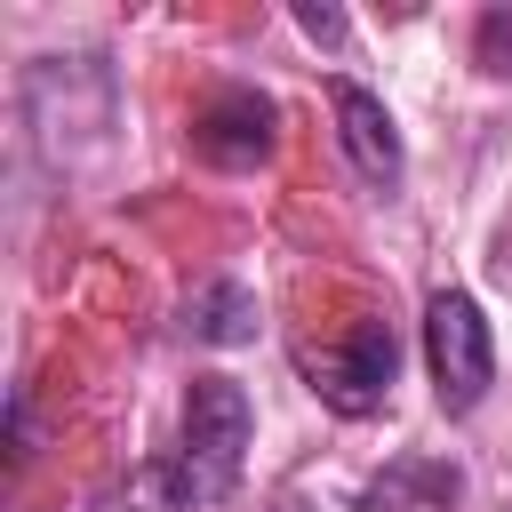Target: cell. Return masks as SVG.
<instances>
[{
  "mask_svg": "<svg viewBox=\"0 0 512 512\" xmlns=\"http://www.w3.org/2000/svg\"><path fill=\"white\" fill-rule=\"evenodd\" d=\"M248 392L232 376H192L184 392V448H176V480H168V512H208L240 488L248 464Z\"/></svg>",
  "mask_w": 512,
  "mask_h": 512,
  "instance_id": "cell-1",
  "label": "cell"
},
{
  "mask_svg": "<svg viewBox=\"0 0 512 512\" xmlns=\"http://www.w3.org/2000/svg\"><path fill=\"white\" fill-rule=\"evenodd\" d=\"M424 368H432V392L448 416H472L496 384V344H488V320L464 288H440L424 304Z\"/></svg>",
  "mask_w": 512,
  "mask_h": 512,
  "instance_id": "cell-2",
  "label": "cell"
},
{
  "mask_svg": "<svg viewBox=\"0 0 512 512\" xmlns=\"http://www.w3.org/2000/svg\"><path fill=\"white\" fill-rule=\"evenodd\" d=\"M392 376H400V336L384 320H352L320 360H312V384L336 416H376L392 400Z\"/></svg>",
  "mask_w": 512,
  "mask_h": 512,
  "instance_id": "cell-3",
  "label": "cell"
},
{
  "mask_svg": "<svg viewBox=\"0 0 512 512\" xmlns=\"http://www.w3.org/2000/svg\"><path fill=\"white\" fill-rule=\"evenodd\" d=\"M272 128H280L272 96H256V88H216V96L192 112V152L216 160V168H256V160L272 152Z\"/></svg>",
  "mask_w": 512,
  "mask_h": 512,
  "instance_id": "cell-4",
  "label": "cell"
},
{
  "mask_svg": "<svg viewBox=\"0 0 512 512\" xmlns=\"http://www.w3.org/2000/svg\"><path fill=\"white\" fill-rule=\"evenodd\" d=\"M328 104H336V136H344L352 176H360V184H376V192H392L408 160H400V128H392L384 96H368L360 80H328Z\"/></svg>",
  "mask_w": 512,
  "mask_h": 512,
  "instance_id": "cell-5",
  "label": "cell"
},
{
  "mask_svg": "<svg viewBox=\"0 0 512 512\" xmlns=\"http://www.w3.org/2000/svg\"><path fill=\"white\" fill-rule=\"evenodd\" d=\"M464 488V472L448 456H392L368 488H360V512H448Z\"/></svg>",
  "mask_w": 512,
  "mask_h": 512,
  "instance_id": "cell-6",
  "label": "cell"
},
{
  "mask_svg": "<svg viewBox=\"0 0 512 512\" xmlns=\"http://www.w3.org/2000/svg\"><path fill=\"white\" fill-rule=\"evenodd\" d=\"M184 328L200 344H256V296L240 280H208L192 304H184Z\"/></svg>",
  "mask_w": 512,
  "mask_h": 512,
  "instance_id": "cell-7",
  "label": "cell"
},
{
  "mask_svg": "<svg viewBox=\"0 0 512 512\" xmlns=\"http://www.w3.org/2000/svg\"><path fill=\"white\" fill-rule=\"evenodd\" d=\"M472 56H480V72H488V80H512V8H488V16H480Z\"/></svg>",
  "mask_w": 512,
  "mask_h": 512,
  "instance_id": "cell-8",
  "label": "cell"
},
{
  "mask_svg": "<svg viewBox=\"0 0 512 512\" xmlns=\"http://www.w3.org/2000/svg\"><path fill=\"white\" fill-rule=\"evenodd\" d=\"M296 24H304L312 40H328V48H344V32H352V24L336 16V8H296Z\"/></svg>",
  "mask_w": 512,
  "mask_h": 512,
  "instance_id": "cell-9",
  "label": "cell"
},
{
  "mask_svg": "<svg viewBox=\"0 0 512 512\" xmlns=\"http://www.w3.org/2000/svg\"><path fill=\"white\" fill-rule=\"evenodd\" d=\"M8 456H16V464L32 456V392H16V416H8Z\"/></svg>",
  "mask_w": 512,
  "mask_h": 512,
  "instance_id": "cell-10",
  "label": "cell"
},
{
  "mask_svg": "<svg viewBox=\"0 0 512 512\" xmlns=\"http://www.w3.org/2000/svg\"><path fill=\"white\" fill-rule=\"evenodd\" d=\"M280 512H304V504H280Z\"/></svg>",
  "mask_w": 512,
  "mask_h": 512,
  "instance_id": "cell-11",
  "label": "cell"
}]
</instances>
